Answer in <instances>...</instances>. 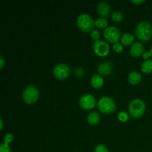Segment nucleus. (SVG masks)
Segmentation results:
<instances>
[{"instance_id": "6", "label": "nucleus", "mask_w": 152, "mask_h": 152, "mask_svg": "<svg viewBox=\"0 0 152 152\" xmlns=\"http://www.w3.org/2000/svg\"><path fill=\"white\" fill-rule=\"evenodd\" d=\"M103 35L105 39L111 43L119 42V40L121 38V32L115 26H108L105 28L103 31Z\"/></svg>"}, {"instance_id": "3", "label": "nucleus", "mask_w": 152, "mask_h": 152, "mask_svg": "<svg viewBox=\"0 0 152 152\" xmlns=\"http://www.w3.org/2000/svg\"><path fill=\"white\" fill-rule=\"evenodd\" d=\"M97 108L104 114H111L116 110V102L109 96H102L97 102Z\"/></svg>"}, {"instance_id": "21", "label": "nucleus", "mask_w": 152, "mask_h": 152, "mask_svg": "<svg viewBox=\"0 0 152 152\" xmlns=\"http://www.w3.org/2000/svg\"><path fill=\"white\" fill-rule=\"evenodd\" d=\"M0 152H12L10 149L9 144L6 143V142H3L0 145Z\"/></svg>"}, {"instance_id": "26", "label": "nucleus", "mask_w": 152, "mask_h": 152, "mask_svg": "<svg viewBox=\"0 0 152 152\" xmlns=\"http://www.w3.org/2000/svg\"><path fill=\"white\" fill-rule=\"evenodd\" d=\"M142 56H143L144 59H148V58L150 57V56H151L152 57V45H151V48H150V51L144 53L143 54H142Z\"/></svg>"}, {"instance_id": "22", "label": "nucleus", "mask_w": 152, "mask_h": 152, "mask_svg": "<svg viewBox=\"0 0 152 152\" xmlns=\"http://www.w3.org/2000/svg\"><path fill=\"white\" fill-rule=\"evenodd\" d=\"M91 37L94 40H96V41L99 40V37H100V33H99V31H98V30H93V31H91Z\"/></svg>"}, {"instance_id": "29", "label": "nucleus", "mask_w": 152, "mask_h": 152, "mask_svg": "<svg viewBox=\"0 0 152 152\" xmlns=\"http://www.w3.org/2000/svg\"><path fill=\"white\" fill-rule=\"evenodd\" d=\"M0 121H1V129H2L3 128V120L2 119H0Z\"/></svg>"}, {"instance_id": "20", "label": "nucleus", "mask_w": 152, "mask_h": 152, "mask_svg": "<svg viewBox=\"0 0 152 152\" xmlns=\"http://www.w3.org/2000/svg\"><path fill=\"white\" fill-rule=\"evenodd\" d=\"M118 119L121 122H126L129 120V114L126 111H121L118 114Z\"/></svg>"}, {"instance_id": "7", "label": "nucleus", "mask_w": 152, "mask_h": 152, "mask_svg": "<svg viewBox=\"0 0 152 152\" xmlns=\"http://www.w3.org/2000/svg\"><path fill=\"white\" fill-rule=\"evenodd\" d=\"M70 70L69 66L66 64L64 63H59L55 65L53 68V73L54 77L58 80H65L68 77L70 74Z\"/></svg>"}, {"instance_id": "8", "label": "nucleus", "mask_w": 152, "mask_h": 152, "mask_svg": "<svg viewBox=\"0 0 152 152\" xmlns=\"http://www.w3.org/2000/svg\"><path fill=\"white\" fill-rule=\"evenodd\" d=\"M93 48L95 53L100 56H105L108 53L110 50L109 45L103 40H97L93 44Z\"/></svg>"}, {"instance_id": "9", "label": "nucleus", "mask_w": 152, "mask_h": 152, "mask_svg": "<svg viewBox=\"0 0 152 152\" xmlns=\"http://www.w3.org/2000/svg\"><path fill=\"white\" fill-rule=\"evenodd\" d=\"M80 105L83 108L86 110L91 109L96 105V99L91 94H84L80 98Z\"/></svg>"}, {"instance_id": "25", "label": "nucleus", "mask_w": 152, "mask_h": 152, "mask_svg": "<svg viewBox=\"0 0 152 152\" xmlns=\"http://www.w3.org/2000/svg\"><path fill=\"white\" fill-rule=\"evenodd\" d=\"M13 140V135L11 133H7V134H5L4 137V142L9 144L10 142H11Z\"/></svg>"}, {"instance_id": "15", "label": "nucleus", "mask_w": 152, "mask_h": 152, "mask_svg": "<svg viewBox=\"0 0 152 152\" xmlns=\"http://www.w3.org/2000/svg\"><path fill=\"white\" fill-rule=\"evenodd\" d=\"M87 120L88 122L91 125L95 126V125L99 123V120H100V116H99V113L98 112H96V111H93V112L90 113V114L88 115Z\"/></svg>"}, {"instance_id": "18", "label": "nucleus", "mask_w": 152, "mask_h": 152, "mask_svg": "<svg viewBox=\"0 0 152 152\" xmlns=\"http://www.w3.org/2000/svg\"><path fill=\"white\" fill-rule=\"evenodd\" d=\"M108 25V20L105 18H98L95 21V26L99 28H106Z\"/></svg>"}, {"instance_id": "10", "label": "nucleus", "mask_w": 152, "mask_h": 152, "mask_svg": "<svg viewBox=\"0 0 152 152\" xmlns=\"http://www.w3.org/2000/svg\"><path fill=\"white\" fill-rule=\"evenodd\" d=\"M113 66L111 62L105 61L99 65L97 68V71L99 74H102L103 76H108L112 72Z\"/></svg>"}, {"instance_id": "13", "label": "nucleus", "mask_w": 152, "mask_h": 152, "mask_svg": "<svg viewBox=\"0 0 152 152\" xmlns=\"http://www.w3.org/2000/svg\"><path fill=\"white\" fill-rule=\"evenodd\" d=\"M91 86L94 88H101L103 86V78L99 74H94L93 77L91 79Z\"/></svg>"}, {"instance_id": "1", "label": "nucleus", "mask_w": 152, "mask_h": 152, "mask_svg": "<svg viewBox=\"0 0 152 152\" xmlns=\"http://www.w3.org/2000/svg\"><path fill=\"white\" fill-rule=\"evenodd\" d=\"M134 34L141 41H148L152 37V25L147 21H142L137 25Z\"/></svg>"}, {"instance_id": "16", "label": "nucleus", "mask_w": 152, "mask_h": 152, "mask_svg": "<svg viewBox=\"0 0 152 152\" xmlns=\"http://www.w3.org/2000/svg\"><path fill=\"white\" fill-rule=\"evenodd\" d=\"M134 36L129 34V33H126L122 36L121 42L123 44L126 45H129L132 43H133V42L134 41Z\"/></svg>"}, {"instance_id": "14", "label": "nucleus", "mask_w": 152, "mask_h": 152, "mask_svg": "<svg viewBox=\"0 0 152 152\" xmlns=\"http://www.w3.org/2000/svg\"><path fill=\"white\" fill-rule=\"evenodd\" d=\"M128 79H129V83L133 85H137L141 82V80H142V76L137 71H132V72H131L129 74Z\"/></svg>"}, {"instance_id": "23", "label": "nucleus", "mask_w": 152, "mask_h": 152, "mask_svg": "<svg viewBox=\"0 0 152 152\" xmlns=\"http://www.w3.org/2000/svg\"><path fill=\"white\" fill-rule=\"evenodd\" d=\"M94 152H108V150L105 145H103V144H99L95 148Z\"/></svg>"}, {"instance_id": "24", "label": "nucleus", "mask_w": 152, "mask_h": 152, "mask_svg": "<svg viewBox=\"0 0 152 152\" xmlns=\"http://www.w3.org/2000/svg\"><path fill=\"white\" fill-rule=\"evenodd\" d=\"M114 51L117 52V53H121L122 51L123 50V47L121 43L120 42H117L114 45Z\"/></svg>"}, {"instance_id": "19", "label": "nucleus", "mask_w": 152, "mask_h": 152, "mask_svg": "<svg viewBox=\"0 0 152 152\" xmlns=\"http://www.w3.org/2000/svg\"><path fill=\"white\" fill-rule=\"evenodd\" d=\"M123 15L120 11H114L111 14V19L114 22H120L123 20Z\"/></svg>"}, {"instance_id": "2", "label": "nucleus", "mask_w": 152, "mask_h": 152, "mask_svg": "<svg viewBox=\"0 0 152 152\" xmlns=\"http://www.w3.org/2000/svg\"><path fill=\"white\" fill-rule=\"evenodd\" d=\"M77 24L78 28L81 31L85 32L93 31L95 25V22L93 18L87 13H82L78 16L77 20Z\"/></svg>"}, {"instance_id": "28", "label": "nucleus", "mask_w": 152, "mask_h": 152, "mask_svg": "<svg viewBox=\"0 0 152 152\" xmlns=\"http://www.w3.org/2000/svg\"><path fill=\"white\" fill-rule=\"evenodd\" d=\"M0 62H1V64H0V68H3V66H4V59H3L2 56H0Z\"/></svg>"}, {"instance_id": "27", "label": "nucleus", "mask_w": 152, "mask_h": 152, "mask_svg": "<svg viewBox=\"0 0 152 152\" xmlns=\"http://www.w3.org/2000/svg\"><path fill=\"white\" fill-rule=\"evenodd\" d=\"M131 1L135 4H142V3H143L145 1H144V0H132Z\"/></svg>"}, {"instance_id": "12", "label": "nucleus", "mask_w": 152, "mask_h": 152, "mask_svg": "<svg viewBox=\"0 0 152 152\" xmlns=\"http://www.w3.org/2000/svg\"><path fill=\"white\" fill-rule=\"evenodd\" d=\"M144 52V46L143 45L141 42H134L130 48V53L133 56L135 57H137V56H141L142 54H143Z\"/></svg>"}, {"instance_id": "5", "label": "nucleus", "mask_w": 152, "mask_h": 152, "mask_svg": "<svg viewBox=\"0 0 152 152\" xmlns=\"http://www.w3.org/2000/svg\"><path fill=\"white\" fill-rule=\"evenodd\" d=\"M39 96V92L38 88L34 86H28L22 93V99L28 104L34 103L38 99Z\"/></svg>"}, {"instance_id": "11", "label": "nucleus", "mask_w": 152, "mask_h": 152, "mask_svg": "<svg viewBox=\"0 0 152 152\" xmlns=\"http://www.w3.org/2000/svg\"><path fill=\"white\" fill-rule=\"evenodd\" d=\"M96 11H97L98 14L101 16H108L110 14V12H111V7L110 5L107 2L105 1H101L99 4H97V7H96Z\"/></svg>"}, {"instance_id": "4", "label": "nucleus", "mask_w": 152, "mask_h": 152, "mask_svg": "<svg viewBox=\"0 0 152 152\" xmlns=\"http://www.w3.org/2000/svg\"><path fill=\"white\" fill-rule=\"evenodd\" d=\"M129 113L134 118L142 117L145 111V104L140 99H135L129 104Z\"/></svg>"}, {"instance_id": "17", "label": "nucleus", "mask_w": 152, "mask_h": 152, "mask_svg": "<svg viewBox=\"0 0 152 152\" xmlns=\"http://www.w3.org/2000/svg\"><path fill=\"white\" fill-rule=\"evenodd\" d=\"M141 69L144 73H148L152 72V60L151 59H146L145 62H142V65H141Z\"/></svg>"}]
</instances>
